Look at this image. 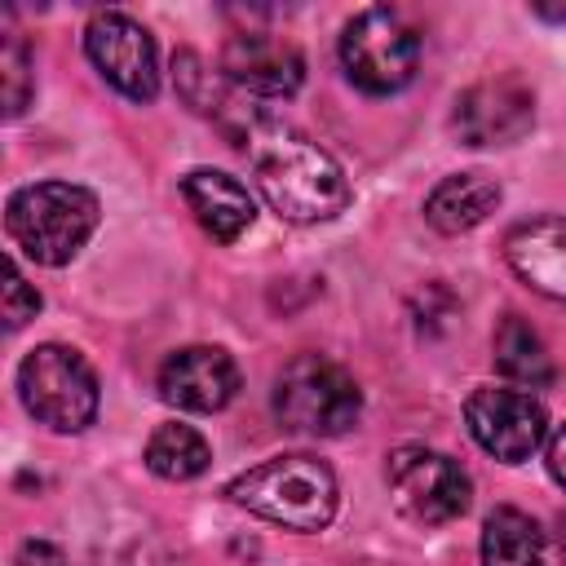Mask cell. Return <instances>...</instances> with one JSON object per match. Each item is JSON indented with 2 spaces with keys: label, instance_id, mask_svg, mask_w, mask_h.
<instances>
[{
  "label": "cell",
  "instance_id": "1",
  "mask_svg": "<svg viewBox=\"0 0 566 566\" xmlns=\"http://www.w3.org/2000/svg\"><path fill=\"white\" fill-rule=\"evenodd\" d=\"M239 150L248 155L256 190L283 221L314 226V221H332L336 212H345L349 203L345 168L305 133L265 115L261 124L248 128Z\"/></svg>",
  "mask_w": 566,
  "mask_h": 566
},
{
  "label": "cell",
  "instance_id": "2",
  "mask_svg": "<svg viewBox=\"0 0 566 566\" xmlns=\"http://www.w3.org/2000/svg\"><path fill=\"white\" fill-rule=\"evenodd\" d=\"M226 495L283 531H323L336 513V473L305 451L270 455L265 464L239 473Z\"/></svg>",
  "mask_w": 566,
  "mask_h": 566
},
{
  "label": "cell",
  "instance_id": "3",
  "mask_svg": "<svg viewBox=\"0 0 566 566\" xmlns=\"http://www.w3.org/2000/svg\"><path fill=\"white\" fill-rule=\"evenodd\" d=\"M97 195L75 181H35L9 195L4 230L35 265H66L97 230Z\"/></svg>",
  "mask_w": 566,
  "mask_h": 566
},
{
  "label": "cell",
  "instance_id": "4",
  "mask_svg": "<svg viewBox=\"0 0 566 566\" xmlns=\"http://www.w3.org/2000/svg\"><path fill=\"white\" fill-rule=\"evenodd\" d=\"M274 416L296 433L340 438L358 424L363 394H358V380L340 363L323 354H296L274 376Z\"/></svg>",
  "mask_w": 566,
  "mask_h": 566
},
{
  "label": "cell",
  "instance_id": "5",
  "mask_svg": "<svg viewBox=\"0 0 566 566\" xmlns=\"http://www.w3.org/2000/svg\"><path fill=\"white\" fill-rule=\"evenodd\" d=\"M22 407L53 433H80L97 416V376L71 345H35L18 363Z\"/></svg>",
  "mask_w": 566,
  "mask_h": 566
},
{
  "label": "cell",
  "instance_id": "6",
  "mask_svg": "<svg viewBox=\"0 0 566 566\" xmlns=\"http://www.w3.org/2000/svg\"><path fill=\"white\" fill-rule=\"evenodd\" d=\"M340 62L363 93L389 97L416 80L420 35L398 9H385V4L358 9L340 31Z\"/></svg>",
  "mask_w": 566,
  "mask_h": 566
},
{
  "label": "cell",
  "instance_id": "7",
  "mask_svg": "<svg viewBox=\"0 0 566 566\" xmlns=\"http://www.w3.org/2000/svg\"><path fill=\"white\" fill-rule=\"evenodd\" d=\"M385 482H389V495H394V509L416 522V526H442V522H455L469 500H473V482L469 473L433 451V447H398L389 451L385 460Z\"/></svg>",
  "mask_w": 566,
  "mask_h": 566
},
{
  "label": "cell",
  "instance_id": "8",
  "mask_svg": "<svg viewBox=\"0 0 566 566\" xmlns=\"http://www.w3.org/2000/svg\"><path fill=\"white\" fill-rule=\"evenodd\" d=\"M84 53H88V62L97 66V75L115 93H124L133 102H150L159 93L155 40H150V31L137 18H128L119 9L93 13L88 27H84Z\"/></svg>",
  "mask_w": 566,
  "mask_h": 566
},
{
  "label": "cell",
  "instance_id": "9",
  "mask_svg": "<svg viewBox=\"0 0 566 566\" xmlns=\"http://www.w3.org/2000/svg\"><path fill=\"white\" fill-rule=\"evenodd\" d=\"M464 424H469L473 442L486 455L504 460V464L526 460L548 438L544 402L535 394H526V389H500V385H482V389L469 394Z\"/></svg>",
  "mask_w": 566,
  "mask_h": 566
},
{
  "label": "cell",
  "instance_id": "10",
  "mask_svg": "<svg viewBox=\"0 0 566 566\" xmlns=\"http://www.w3.org/2000/svg\"><path fill=\"white\" fill-rule=\"evenodd\" d=\"M535 124V93L522 75H486L455 97L451 128L464 146H513Z\"/></svg>",
  "mask_w": 566,
  "mask_h": 566
},
{
  "label": "cell",
  "instance_id": "11",
  "mask_svg": "<svg viewBox=\"0 0 566 566\" xmlns=\"http://www.w3.org/2000/svg\"><path fill=\"white\" fill-rule=\"evenodd\" d=\"M221 75L248 97H292L305 80V57L274 31H234L221 49Z\"/></svg>",
  "mask_w": 566,
  "mask_h": 566
},
{
  "label": "cell",
  "instance_id": "12",
  "mask_svg": "<svg viewBox=\"0 0 566 566\" xmlns=\"http://www.w3.org/2000/svg\"><path fill=\"white\" fill-rule=\"evenodd\" d=\"M239 394V367L221 345L172 349L159 367V398L181 411H221Z\"/></svg>",
  "mask_w": 566,
  "mask_h": 566
},
{
  "label": "cell",
  "instance_id": "13",
  "mask_svg": "<svg viewBox=\"0 0 566 566\" xmlns=\"http://www.w3.org/2000/svg\"><path fill=\"white\" fill-rule=\"evenodd\" d=\"M172 84H177V93L186 97V106L199 111V115H208L234 146L248 137L252 124L265 119V111L243 106V93H239L226 75L208 71V62H203L199 53H190V49H181V53L172 57Z\"/></svg>",
  "mask_w": 566,
  "mask_h": 566
},
{
  "label": "cell",
  "instance_id": "14",
  "mask_svg": "<svg viewBox=\"0 0 566 566\" xmlns=\"http://www.w3.org/2000/svg\"><path fill=\"white\" fill-rule=\"evenodd\" d=\"M504 256L522 283L548 301H566V217H531L509 230Z\"/></svg>",
  "mask_w": 566,
  "mask_h": 566
},
{
  "label": "cell",
  "instance_id": "15",
  "mask_svg": "<svg viewBox=\"0 0 566 566\" xmlns=\"http://www.w3.org/2000/svg\"><path fill=\"white\" fill-rule=\"evenodd\" d=\"M181 195L195 212V221L217 239V243H234L252 221H256V199L248 195V186L221 168H190L181 177Z\"/></svg>",
  "mask_w": 566,
  "mask_h": 566
},
{
  "label": "cell",
  "instance_id": "16",
  "mask_svg": "<svg viewBox=\"0 0 566 566\" xmlns=\"http://www.w3.org/2000/svg\"><path fill=\"white\" fill-rule=\"evenodd\" d=\"M500 203V181L486 172H451L442 177L424 199V221L442 234H464L482 226Z\"/></svg>",
  "mask_w": 566,
  "mask_h": 566
},
{
  "label": "cell",
  "instance_id": "17",
  "mask_svg": "<svg viewBox=\"0 0 566 566\" xmlns=\"http://www.w3.org/2000/svg\"><path fill=\"white\" fill-rule=\"evenodd\" d=\"M491 349H495V367H500L509 380H517V385H526V389H539V385L553 380L548 345L539 340V332H535L522 314H504V318H500Z\"/></svg>",
  "mask_w": 566,
  "mask_h": 566
},
{
  "label": "cell",
  "instance_id": "18",
  "mask_svg": "<svg viewBox=\"0 0 566 566\" xmlns=\"http://www.w3.org/2000/svg\"><path fill=\"white\" fill-rule=\"evenodd\" d=\"M482 566H544V531L522 509H495L482 522Z\"/></svg>",
  "mask_w": 566,
  "mask_h": 566
},
{
  "label": "cell",
  "instance_id": "19",
  "mask_svg": "<svg viewBox=\"0 0 566 566\" xmlns=\"http://www.w3.org/2000/svg\"><path fill=\"white\" fill-rule=\"evenodd\" d=\"M212 451H208V438L190 424H159L146 442V469L155 478H168V482H190L208 469Z\"/></svg>",
  "mask_w": 566,
  "mask_h": 566
},
{
  "label": "cell",
  "instance_id": "20",
  "mask_svg": "<svg viewBox=\"0 0 566 566\" xmlns=\"http://www.w3.org/2000/svg\"><path fill=\"white\" fill-rule=\"evenodd\" d=\"M31 66L35 62H31L22 35L4 31V40H0V80H4V115L9 119H18L31 102V93H35V71Z\"/></svg>",
  "mask_w": 566,
  "mask_h": 566
},
{
  "label": "cell",
  "instance_id": "21",
  "mask_svg": "<svg viewBox=\"0 0 566 566\" xmlns=\"http://www.w3.org/2000/svg\"><path fill=\"white\" fill-rule=\"evenodd\" d=\"M40 314V292L22 279V270L9 261L4 265V323H9V332H18L27 318H35Z\"/></svg>",
  "mask_w": 566,
  "mask_h": 566
},
{
  "label": "cell",
  "instance_id": "22",
  "mask_svg": "<svg viewBox=\"0 0 566 566\" xmlns=\"http://www.w3.org/2000/svg\"><path fill=\"white\" fill-rule=\"evenodd\" d=\"M13 566H66V557H62V548L49 544V539H22Z\"/></svg>",
  "mask_w": 566,
  "mask_h": 566
},
{
  "label": "cell",
  "instance_id": "23",
  "mask_svg": "<svg viewBox=\"0 0 566 566\" xmlns=\"http://www.w3.org/2000/svg\"><path fill=\"white\" fill-rule=\"evenodd\" d=\"M544 464H548L553 482L566 491V424H557V429L548 433V447H544Z\"/></svg>",
  "mask_w": 566,
  "mask_h": 566
},
{
  "label": "cell",
  "instance_id": "24",
  "mask_svg": "<svg viewBox=\"0 0 566 566\" xmlns=\"http://www.w3.org/2000/svg\"><path fill=\"white\" fill-rule=\"evenodd\" d=\"M539 18H553V22H566V4H535Z\"/></svg>",
  "mask_w": 566,
  "mask_h": 566
},
{
  "label": "cell",
  "instance_id": "25",
  "mask_svg": "<svg viewBox=\"0 0 566 566\" xmlns=\"http://www.w3.org/2000/svg\"><path fill=\"white\" fill-rule=\"evenodd\" d=\"M557 553H562V562H566V517H562V526H557Z\"/></svg>",
  "mask_w": 566,
  "mask_h": 566
}]
</instances>
